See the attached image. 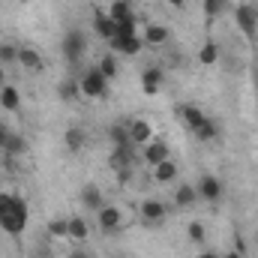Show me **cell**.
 I'll list each match as a JSON object with an SVG mask.
<instances>
[{
  "label": "cell",
  "instance_id": "b9f144b4",
  "mask_svg": "<svg viewBox=\"0 0 258 258\" xmlns=\"http://www.w3.org/2000/svg\"><path fill=\"white\" fill-rule=\"evenodd\" d=\"M18 3H30V0H18Z\"/></svg>",
  "mask_w": 258,
  "mask_h": 258
},
{
  "label": "cell",
  "instance_id": "f35d334b",
  "mask_svg": "<svg viewBox=\"0 0 258 258\" xmlns=\"http://www.w3.org/2000/svg\"><path fill=\"white\" fill-rule=\"evenodd\" d=\"M168 3H171V6H177V9H180V6H183V3H186V0H168Z\"/></svg>",
  "mask_w": 258,
  "mask_h": 258
},
{
  "label": "cell",
  "instance_id": "83f0119b",
  "mask_svg": "<svg viewBox=\"0 0 258 258\" xmlns=\"http://www.w3.org/2000/svg\"><path fill=\"white\" fill-rule=\"evenodd\" d=\"M108 135H111L114 147H126V144H132V138H129V123H114V126L108 129Z\"/></svg>",
  "mask_w": 258,
  "mask_h": 258
},
{
  "label": "cell",
  "instance_id": "ba28073f",
  "mask_svg": "<svg viewBox=\"0 0 258 258\" xmlns=\"http://www.w3.org/2000/svg\"><path fill=\"white\" fill-rule=\"evenodd\" d=\"M129 138H132L135 147L150 144V141H153V123L144 120V117H132V120H129Z\"/></svg>",
  "mask_w": 258,
  "mask_h": 258
},
{
  "label": "cell",
  "instance_id": "8d00e7d4",
  "mask_svg": "<svg viewBox=\"0 0 258 258\" xmlns=\"http://www.w3.org/2000/svg\"><path fill=\"white\" fill-rule=\"evenodd\" d=\"M198 258H222V255H216V252H210V249H204V252H198Z\"/></svg>",
  "mask_w": 258,
  "mask_h": 258
},
{
  "label": "cell",
  "instance_id": "2e32d148",
  "mask_svg": "<svg viewBox=\"0 0 258 258\" xmlns=\"http://www.w3.org/2000/svg\"><path fill=\"white\" fill-rule=\"evenodd\" d=\"M18 66H24L27 72H42L45 69V60H42V54L36 48L24 45V48H18Z\"/></svg>",
  "mask_w": 258,
  "mask_h": 258
},
{
  "label": "cell",
  "instance_id": "484cf974",
  "mask_svg": "<svg viewBox=\"0 0 258 258\" xmlns=\"http://www.w3.org/2000/svg\"><path fill=\"white\" fill-rule=\"evenodd\" d=\"M216 60H219V45H216L213 39H207V42L198 48V63L201 66H213Z\"/></svg>",
  "mask_w": 258,
  "mask_h": 258
},
{
  "label": "cell",
  "instance_id": "7402d4cb",
  "mask_svg": "<svg viewBox=\"0 0 258 258\" xmlns=\"http://www.w3.org/2000/svg\"><path fill=\"white\" fill-rule=\"evenodd\" d=\"M63 144L69 153H81V147L87 144V135H84V129L81 126H69L63 132Z\"/></svg>",
  "mask_w": 258,
  "mask_h": 258
},
{
  "label": "cell",
  "instance_id": "1f68e13d",
  "mask_svg": "<svg viewBox=\"0 0 258 258\" xmlns=\"http://www.w3.org/2000/svg\"><path fill=\"white\" fill-rule=\"evenodd\" d=\"M225 9H228V0H204V15H207V21L219 18Z\"/></svg>",
  "mask_w": 258,
  "mask_h": 258
},
{
  "label": "cell",
  "instance_id": "cb8c5ba5",
  "mask_svg": "<svg viewBox=\"0 0 258 258\" xmlns=\"http://www.w3.org/2000/svg\"><path fill=\"white\" fill-rule=\"evenodd\" d=\"M192 135L198 138V141H213V138H219V123H216L213 117H204L201 126L192 129Z\"/></svg>",
  "mask_w": 258,
  "mask_h": 258
},
{
  "label": "cell",
  "instance_id": "d6a6232c",
  "mask_svg": "<svg viewBox=\"0 0 258 258\" xmlns=\"http://www.w3.org/2000/svg\"><path fill=\"white\" fill-rule=\"evenodd\" d=\"M186 234H189V240H192V243H204V237H207V228H204V225L195 219V222H189V225H186Z\"/></svg>",
  "mask_w": 258,
  "mask_h": 258
},
{
  "label": "cell",
  "instance_id": "74e56055",
  "mask_svg": "<svg viewBox=\"0 0 258 258\" xmlns=\"http://www.w3.org/2000/svg\"><path fill=\"white\" fill-rule=\"evenodd\" d=\"M6 84V66H0V87Z\"/></svg>",
  "mask_w": 258,
  "mask_h": 258
},
{
  "label": "cell",
  "instance_id": "7bdbcfd3",
  "mask_svg": "<svg viewBox=\"0 0 258 258\" xmlns=\"http://www.w3.org/2000/svg\"><path fill=\"white\" fill-rule=\"evenodd\" d=\"M255 240H258V234H255Z\"/></svg>",
  "mask_w": 258,
  "mask_h": 258
},
{
  "label": "cell",
  "instance_id": "e575fe53",
  "mask_svg": "<svg viewBox=\"0 0 258 258\" xmlns=\"http://www.w3.org/2000/svg\"><path fill=\"white\" fill-rule=\"evenodd\" d=\"M66 258H93L90 255V249H81V246H75V249H69V255Z\"/></svg>",
  "mask_w": 258,
  "mask_h": 258
},
{
  "label": "cell",
  "instance_id": "4fadbf2b",
  "mask_svg": "<svg viewBox=\"0 0 258 258\" xmlns=\"http://www.w3.org/2000/svg\"><path fill=\"white\" fill-rule=\"evenodd\" d=\"M93 30H96L102 39H114V36H117V21H114L108 12L96 9V12H93Z\"/></svg>",
  "mask_w": 258,
  "mask_h": 258
},
{
  "label": "cell",
  "instance_id": "ac0fdd59",
  "mask_svg": "<svg viewBox=\"0 0 258 258\" xmlns=\"http://www.w3.org/2000/svg\"><path fill=\"white\" fill-rule=\"evenodd\" d=\"M0 108L3 111H18L21 108V90L15 84H9V81L0 87Z\"/></svg>",
  "mask_w": 258,
  "mask_h": 258
},
{
  "label": "cell",
  "instance_id": "9c48e42d",
  "mask_svg": "<svg viewBox=\"0 0 258 258\" xmlns=\"http://www.w3.org/2000/svg\"><path fill=\"white\" fill-rule=\"evenodd\" d=\"M162 81H165V69H162V66H147V69L141 72V90H144L147 96H156V93L162 90Z\"/></svg>",
  "mask_w": 258,
  "mask_h": 258
},
{
  "label": "cell",
  "instance_id": "ffe728a7",
  "mask_svg": "<svg viewBox=\"0 0 258 258\" xmlns=\"http://www.w3.org/2000/svg\"><path fill=\"white\" fill-rule=\"evenodd\" d=\"M174 204H177L180 210L195 207V204H198V189L189 186V183H177V186H174Z\"/></svg>",
  "mask_w": 258,
  "mask_h": 258
},
{
  "label": "cell",
  "instance_id": "60d3db41",
  "mask_svg": "<svg viewBox=\"0 0 258 258\" xmlns=\"http://www.w3.org/2000/svg\"><path fill=\"white\" fill-rule=\"evenodd\" d=\"M111 258H132V255H123V252H111Z\"/></svg>",
  "mask_w": 258,
  "mask_h": 258
},
{
  "label": "cell",
  "instance_id": "3957f363",
  "mask_svg": "<svg viewBox=\"0 0 258 258\" xmlns=\"http://www.w3.org/2000/svg\"><path fill=\"white\" fill-rule=\"evenodd\" d=\"M60 51H63V57L69 60V63H78V60L87 54V39H84V33H81L78 27H72V30H66L63 33Z\"/></svg>",
  "mask_w": 258,
  "mask_h": 258
},
{
  "label": "cell",
  "instance_id": "52a82bcc",
  "mask_svg": "<svg viewBox=\"0 0 258 258\" xmlns=\"http://www.w3.org/2000/svg\"><path fill=\"white\" fill-rule=\"evenodd\" d=\"M108 45H111V51H114V54L135 57V54H141L144 39H141V33H138V36H114V39H108Z\"/></svg>",
  "mask_w": 258,
  "mask_h": 258
},
{
  "label": "cell",
  "instance_id": "7a4b0ae2",
  "mask_svg": "<svg viewBox=\"0 0 258 258\" xmlns=\"http://www.w3.org/2000/svg\"><path fill=\"white\" fill-rule=\"evenodd\" d=\"M78 87H81V96H87V99H105L108 96V78L99 72V66H87L78 78Z\"/></svg>",
  "mask_w": 258,
  "mask_h": 258
},
{
  "label": "cell",
  "instance_id": "d6986e66",
  "mask_svg": "<svg viewBox=\"0 0 258 258\" xmlns=\"http://www.w3.org/2000/svg\"><path fill=\"white\" fill-rule=\"evenodd\" d=\"M132 159H135V144H126V147H114L111 156H108V165L117 171V168H132Z\"/></svg>",
  "mask_w": 258,
  "mask_h": 258
},
{
  "label": "cell",
  "instance_id": "6da1fadb",
  "mask_svg": "<svg viewBox=\"0 0 258 258\" xmlns=\"http://www.w3.org/2000/svg\"><path fill=\"white\" fill-rule=\"evenodd\" d=\"M27 201L15 192H0V228L12 237H21L27 228Z\"/></svg>",
  "mask_w": 258,
  "mask_h": 258
},
{
  "label": "cell",
  "instance_id": "9a60e30c",
  "mask_svg": "<svg viewBox=\"0 0 258 258\" xmlns=\"http://www.w3.org/2000/svg\"><path fill=\"white\" fill-rule=\"evenodd\" d=\"M177 177H180V168H177V162H174L171 156H168L165 162L153 165V180H156V183H162V186H165V183H174Z\"/></svg>",
  "mask_w": 258,
  "mask_h": 258
},
{
  "label": "cell",
  "instance_id": "8992f818",
  "mask_svg": "<svg viewBox=\"0 0 258 258\" xmlns=\"http://www.w3.org/2000/svg\"><path fill=\"white\" fill-rule=\"evenodd\" d=\"M234 21H237V27H240L246 36H255L258 33V12L249 3H237V6H234Z\"/></svg>",
  "mask_w": 258,
  "mask_h": 258
},
{
  "label": "cell",
  "instance_id": "277c9868",
  "mask_svg": "<svg viewBox=\"0 0 258 258\" xmlns=\"http://www.w3.org/2000/svg\"><path fill=\"white\" fill-rule=\"evenodd\" d=\"M138 216H141V222H144L147 228H159V225L165 222V216H168V207H165V201H159V198H144L141 207H138Z\"/></svg>",
  "mask_w": 258,
  "mask_h": 258
},
{
  "label": "cell",
  "instance_id": "4dcf8cb0",
  "mask_svg": "<svg viewBox=\"0 0 258 258\" xmlns=\"http://www.w3.org/2000/svg\"><path fill=\"white\" fill-rule=\"evenodd\" d=\"M48 234L51 237H57V240H63V237H69V219H48Z\"/></svg>",
  "mask_w": 258,
  "mask_h": 258
},
{
  "label": "cell",
  "instance_id": "44dd1931",
  "mask_svg": "<svg viewBox=\"0 0 258 258\" xmlns=\"http://www.w3.org/2000/svg\"><path fill=\"white\" fill-rule=\"evenodd\" d=\"M177 117L186 123V129H195V126H201V120L207 117L198 105H192V102H183V105H177Z\"/></svg>",
  "mask_w": 258,
  "mask_h": 258
},
{
  "label": "cell",
  "instance_id": "603a6c76",
  "mask_svg": "<svg viewBox=\"0 0 258 258\" xmlns=\"http://www.w3.org/2000/svg\"><path fill=\"white\" fill-rule=\"evenodd\" d=\"M57 99H63V102H75V99H81L78 78H63V81L57 84Z\"/></svg>",
  "mask_w": 258,
  "mask_h": 258
},
{
  "label": "cell",
  "instance_id": "f546056e",
  "mask_svg": "<svg viewBox=\"0 0 258 258\" xmlns=\"http://www.w3.org/2000/svg\"><path fill=\"white\" fill-rule=\"evenodd\" d=\"M12 63H18V45L0 42V66H12Z\"/></svg>",
  "mask_w": 258,
  "mask_h": 258
},
{
  "label": "cell",
  "instance_id": "f1b7e54d",
  "mask_svg": "<svg viewBox=\"0 0 258 258\" xmlns=\"http://www.w3.org/2000/svg\"><path fill=\"white\" fill-rule=\"evenodd\" d=\"M96 66H99V72H102L108 81H114V78H117V72H120V66H117V57H114V54H105Z\"/></svg>",
  "mask_w": 258,
  "mask_h": 258
},
{
  "label": "cell",
  "instance_id": "30bf717a",
  "mask_svg": "<svg viewBox=\"0 0 258 258\" xmlns=\"http://www.w3.org/2000/svg\"><path fill=\"white\" fill-rule=\"evenodd\" d=\"M141 156H144V162L153 168V165L165 162V159L171 156V150H168V144H165L162 138H153L150 144H144V147H141Z\"/></svg>",
  "mask_w": 258,
  "mask_h": 258
},
{
  "label": "cell",
  "instance_id": "5b68a950",
  "mask_svg": "<svg viewBox=\"0 0 258 258\" xmlns=\"http://www.w3.org/2000/svg\"><path fill=\"white\" fill-rule=\"evenodd\" d=\"M96 219H99V228H102L105 234H117V231L123 228V210L114 207V204H102V207L96 210Z\"/></svg>",
  "mask_w": 258,
  "mask_h": 258
},
{
  "label": "cell",
  "instance_id": "5bb4252c",
  "mask_svg": "<svg viewBox=\"0 0 258 258\" xmlns=\"http://www.w3.org/2000/svg\"><path fill=\"white\" fill-rule=\"evenodd\" d=\"M78 201H81V207H87V210H99V207L105 204L102 189H99L96 183H84V186L78 189Z\"/></svg>",
  "mask_w": 258,
  "mask_h": 258
},
{
  "label": "cell",
  "instance_id": "e0dca14e",
  "mask_svg": "<svg viewBox=\"0 0 258 258\" xmlns=\"http://www.w3.org/2000/svg\"><path fill=\"white\" fill-rule=\"evenodd\" d=\"M24 153H27V138L9 129V135H6V141H3V156H15V159H21Z\"/></svg>",
  "mask_w": 258,
  "mask_h": 258
},
{
  "label": "cell",
  "instance_id": "8fae6325",
  "mask_svg": "<svg viewBox=\"0 0 258 258\" xmlns=\"http://www.w3.org/2000/svg\"><path fill=\"white\" fill-rule=\"evenodd\" d=\"M198 201H219L222 198V183H219V177H213V174H201V180H198Z\"/></svg>",
  "mask_w": 258,
  "mask_h": 258
},
{
  "label": "cell",
  "instance_id": "d4e9b609",
  "mask_svg": "<svg viewBox=\"0 0 258 258\" xmlns=\"http://www.w3.org/2000/svg\"><path fill=\"white\" fill-rule=\"evenodd\" d=\"M108 15L120 24V21H129V18H135L132 15V0H114L111 6H108Z\"/></svg>",
  "mask_w": 258,
  "mask_h": 258
},
{
  "label": "cell",
  "instance_id": "836d02e7",
  "mask_svg": "<svg viewBox=\"0 0 258 258\" xmlns=\"http://www.w3.org/2000/svg\"><path fill=\"white\" fill-rule=\"evenodd\" d=\"M132 180V168H117V183L123 186V183H129Z\"/></svg>",
  "mask_w": 258,
  "mask_h": 258
},
{
  "label": "cell",
  "instance_id": "ab89813d",
  "mask_svg": "<svg viewBox=\"0 0 258 258\" xmlns=\"http://www.w3.org/2000/svg\"><path fill=\"white\" fill-rule=\"evenodd\" d=\"M222 258H243V255H240V252H225Z\"/></svg>",
  "mask_w": 258,
  "mask_h": 258
},
{
  "label": "cell",
  "instance_id": "4316f807",
  "mask_svg": "<svg viewBox=\"0 0 258 258\" xmlns=\"http://www.w3.org/2000/svg\"><path fill=\"white\" fill-rule=\"evenodd\" d=\"M87 234H90V231H87V222H84L81 216H72V219H69V237H72L75 243H84Z\"/></svg>",
  "mask_w": 258,
  "mask_h": 258
},
{
  "label": "cell",
  "instance_id": "d590c367",
  "mask_svg": "<svg viewBox=\"0 0 258 258\" xmlns=\"http://www.w3.org/2000/svg\"><path fill=\"white\" fill-rule=\"evenodd\" d=\"M6 135H9V129L0 123V153H3V141H6Z\"/></svg>",
  "mask_w": 258,
  "mask_h": 258
},
{
  "label": "cell",
  "instance_id": "7c38bea8",
  "mask_svg": "<svg viewBox=\"0 0 258 258\" xmlns=\"http://www.w3.org/2000/svg\"><path fill=\"white\" fill-rule=\"evenodd\" d=\"M141 39H144V45L159 48V45H165V42L171 39V30H168L165 24H147V27L141 30Z\"/></svg>",
  "mask_w": 258,
  "mask_h": 258
}]
</instances>
